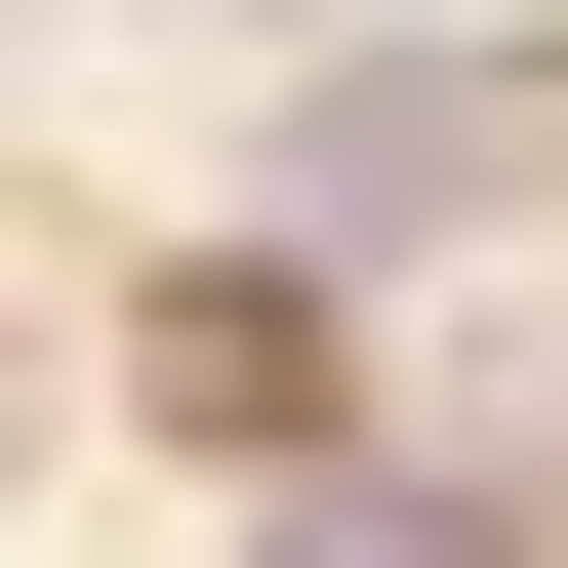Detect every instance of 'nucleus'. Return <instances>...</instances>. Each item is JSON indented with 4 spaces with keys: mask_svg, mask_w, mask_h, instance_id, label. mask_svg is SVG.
<instances>
[{
    "mask_svg": "<svg viewBox=\"0 0 568 568\" xmlns=\"http://www.w3.org/2000/svg\"><path fill=\"white\" fill-rule=\"evenodd\" d=\"M284 203H325V244H528L568 203V41H366Z\"/></svg>",
    "mask_w": 568,
    "mask_h": 568,
    "instance_id": "nucleus-1",
    "label": "nucleus"
},
{
    "mask_svg": "<svg viewBox=\"0 0 568 568\" xmlns=\"http://www.w3.org/2000/svg\"><path fill=\"white\" fill-rule=\"evenodd\" d=\"M163 406L284 447V406H325V244H203V284H163Z\"/></svg>",
    "mask_w": 568,
    "mask_h": 568,
    "instance_id": "nucleus-2",
    "label": "nucleus"
}]
</instances>
